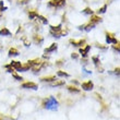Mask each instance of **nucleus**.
Returning <instances> with one entry per match:
<instances>
[{"instance_id":"f257e3e1","label":"nucleus","mask_w":120,"mask_h":120,"mask_svg":"<svg viewBox=\"0 0 120 120\" xmlns=\"http://www.w3.org/2000/svg\"><path fill=\"white\" fill-rule=\"evenodd\" d=\"M41 106H43L44 108H46V109H48V110L56 111V110H58L59 103H58V101L54 97V96H49V97H47L46 99L43 101Z\"/></svg>"},{"instance_id":"f03ea898","label":"nucleus","mask_w":120,"mask_h":120,"mask_svg":"<svg viewBox=\"0 0 120 120\" xmlns=\"http://www.w3.org/2000/svg\"><path fill=\"white\" fill-rule=\"evenodd\" d=\"M47 6L49 8H62L66 6V0H49Z\"/></svg>"},{"instance_id":"7ed1b4c3","label":"nucleus","mask_w":120,"mask_h":120,"mask_svg":"<svg viewBox=\"0 0 120 120\" xmlns=\"http://www.w3.org/2000/svg\"><path fill=\"white\" fill-rule=\"evenodd\" d=\"M106 43H107V44H117V43H119V41L115 37L114 33L106 32Z\"/></svg>"},{"instance_id":"20e7f679","label":"nucleus","mask_w":120,"mask_h":120,"mask_svg":"<svg viewBox=\"0 0 120 120\" xmlns=\"http://www.w3.org/2000/svg\"><path fill=\"white\" fill-rule=\"evenodd\" d=\"M61 29H62V24H61V23H60V24H58L57 26L50 25V30H49V33H50V35H52L54 37H56L58 33L61 31Z\"/></svg>"},{"instance_id":"39448f33","label":"nucleus","mask_w":120,"mask_h":120,"mask_svg":"<svg viewBox=\"0 0 120 120\" xmlns=\"http://www.w3.org/2000/svg\"><path fill=\"white\" fill-rule=\"evenodd\" d=\"M69 43L72 46H74V47H82V46H84L86 43L85 38H83V39H80V41H75V39H70Z\"/></svg>"},{"instance_id":"423d86ee","label":"nucleus","mask_w":120,"mask_h":120,"mask_svg":"<svg viewBox=\"0 0 120 120\" xmlns=\"http://www.w3.org/2000/svg\"><path fill=\"white\" fill-rule=\"evenodd\" d=\"M81 86H82V89L84 90V91H92V90L94 89V83L92 82L91 80H89V81L83 82L82 84H81Z\"/></svg>"},{"instance_id":"0eeeda50","label":"nucleus","mask_w":120,"mask_h":120,"mask_svg":"<svg viewBox=\"0 0 120 120\" xmlns=\"http://www.w3.org/2000/svg\"><path fill=\"white\" fill-rule=\"evenodd\" d=\"M90 50H91V45H85L84 47H81V48H80V54L82 55L83 58H86V57H87V54H89Z\"/></svg>"},{"instance_id":"6e6552de","label":"nucleus","mask_w":120,"mask_h":120,"mask_svg":"<svg viewBox=\"0 0 120 120\" xmlns=\"http://www.w3.org/2000/svg\"><path fill=\"white\" fill-rule=\"evenodd\" d=\"M23 89H31V90H37V84L34 82H24L22 83Z\"/></svg>"},{"instance_id":"1a4fd4ad","label":"nucleus","mask_w":120,"mask_h":120,"mask_svg":"<svg viewBox=\"0 0 120 120\" xmlns=\"http://www.w3.org/2000/svg\"><path fill=\"white\" fill-rule=\"evenodd\" d=\"M57 49H58V44H57V43H52V44H51L48 48H45L44 52H45V54H50V52L56 51Z\"/></svg>"},{"instance_id":"9d476101","label":"nucleus","mask_w":120,"mask_h":120,"mask_svg":"<svg viewBox=\"0 0 120 120\" xmlns=\"http://www.w3.org/2000/svg\"><path fill=\"white\" fill-rule=\"evenodd\" d=\"M101 21H103V19H101V16H99V14L98 15H95V14H92L91 15V19H90V22L93 23V24H97V23H101Z\"/></svg>"},{"instance_id":"9b49d317","label":"nucleus","mask_w":120,"mask_h":120,"mask_svg":"<svg viewBox=\"0 0 120 120\" xmlns=\"http://www.w3.org/2000/svg\"><path fill=\"white\" fill-rule=\"evenodd\" d=\"M41 63V60L39 59V58H36V59H33V60H29L27 61V64H29L30 67H31V69L33 68V67H36V66H39Z\"/></svg>"},{"instance_id":"f8f14e48","label":"nucleus","mask_w":120,"mask_h":120,"mask_svg":"<svg viewBox=\"0 0 120 120\" xmlns=\"http://www.w3.org/2000/svg\"><path fill=\"white\" fill-rule=\"evenodd\" d=\"M33 41H34L35 44L41 45V44H43V41H44V38H43V36H41V35L35 34L34 36H33Z\"/></svg>"},{"instance_id":"ddd939ff","label":"nucleus","mask_w":120,"mask_h":120,"mask_svg":"<svg viewBox=\"0 0 120 120\" xmlns=\"http://www.w3.org/2000/svg\"><path fill=\"white\" fill-rule=\"evenodd\" d=\"M10 66L12 67L14 70H18L19 68H21L22 63H21V61H15V60H12V61L10 62Z\"/></svg>"},{"instance_id":"4468645a","label":"nucleus","mask_w":120,"mask_h":120,"mask_svg":"<svg viewBox=\"0 0 120 120\" xmlns=\"http://www.w3.org/2000/svg\"><path fill=\"white\" fill-rule=\"evenodd\" d=\"M95 27V24L93 23L89 22L87 24H83V31H86V32H90L91 30H93Z\"/></svg>"},{"instance_id":"2eb2a0df","label":"nucleus","mask_w":120,"mask_h":120,"mask_svg":"<svg viewBox=\"0 0 120 120\" xmlns=\"http://www.w3.org/2000/svg\"><path fill=\"white\" fill-rule=\"evenodd\" d=\"M0 36H11V32L7 27H2L0 30Z\"/></svg>"},{"instance_id":"dca6fc26","label":"nucleus","mask_w":120,"mask_h":120,"mask_svg":"<svg viewBox=\"0 0 120 120\" xmlns=\"http://www.w3.org/2000/svg\"><path fill=\"white\" fill-rule=\"evenodd\" d=\"M41 80L43 82H52V81H56L57 78L55 75H49V76H44V78H41Z\"/></svg>"},{"instance_id":"f3484780","label":"nucleus","mask_w":120,"mask_h":120,"mask_svg":"<svg viewBox=\"0 0 120 120\" xmlns=\"http://www.w3.org/2000/svg\"><path fill=\"white\" fill-rule=\"evenodd\" d=\"M9 57H13V56H19V50L16 48H10L9 49Z\"/></svg>"},{"instance_id":"a211bd4d","label":"nucleus","mask_w":120,"mask_h":120,"mask_svg":"<svg viewBox=\"0 0 120 120\" xmlns=\"http://www.w3.org/2000/svg\"><path fill=\"white\" fill-rule=\"evenodd\" d=\"M67 90L69 92H71V93H80V89H78L74 85H68L67 86Z\"/></svg>"},{"instance_id":"6ab92c4d","label":"nucleus","mask_w":120,"mask_h":120,"mask_svg":"<svg viewBox=\"0 0 120 120\" xmlns=\"http://www.w3.org/2000/svg\"><path fill=\"white\" fill-rule=\"evenodd\" d=\"M36 19H37L38 21H39V22H41V23H43V24H45V25H47V24H48V20L46 19L45 16L41 15V14H38V15H37V18H36Z\"/></svg>"},{"instance_id":"aec40b11","label":"nucleus","mask_w":120,"mask_h":120,"mask_svg":"<svg viewBox=\"0 0 120 120\" xmlns=\"http://www.w3.org/2000/svg\"><path fill=\"white\" fill-rule=\"evenodd\" d=\"M37 15H38V12H37V11H35V10H33V11H30V12H29L30 20H35L36 18H37Z\"/></svg>"},{"instance_id":"412c9836","label":"nucleus","mask_w":120,"mask_h":120,"mask_svg":"<svg viewBox=\"0 0 120 120\" xmlns=\"http://www.w3.org/2000/svg\"><path fill=\"white\" fill-rule=\"evenodd\" d=\"M31 69V67L26 63V64H22L21 66V68H19V69L16 70V71H20V72H24V71H29V70Z\"/></svg>"},{"instance_id":"4be33fe9","label":"nucleus","mask_w":120,"mask_h":120,"mask_svg":"<svg viewBox=\"0 0 120 120\" xmlns=\"http://www.w3.org/2000/svg\"><path fill=\"white\" fill-rule=\"evenodd\" d=\"M68 33H69V30H68V29H66V30L61 29V31H60L59 33H58V34H57V36H56V37H57V38H59V37H62V36H66V35L68 34Z\"/></svg>"},{"instance_id":"5701e85b","label":"nucleus","mask_w":120,"mask_h":120,"mask_svg":"<svg viewBox=\"0 0 120 120\" xmlns=\"http://www.w3.org/2000/svg\"><path fill=\"white\" fill-rule=\"evenodd\" d=\"M62 85H64V81L63 80H59V81H55L54 83H51V86L52 87H56V86H62Z\"/></svg>"},{"instance_id":"b1692460","label":"nucleus","mask_w":120,"mask_h":120,"mask_svg":"<svg viewBox=\"0 0 120 120\" xmlns=\"http://www.w3.org/2000/svg\"><path fill=\"white\" fill-rule=\"evenodd\" d=\"M57 75H58V76H61V78H69L70 74H69V73H67L66 71L59 70V71H57Z\"/></svg>"},{"instance_id":"393cba45","label":"nucleus","mask_w":120,"mask_h":120,"mask_svg":"<svg viewBox=\"0 0 120 120\" xmlns=\"http://www.w3.org/2000/svg\"><path fill=\"white\" fill-rule=\"evenodd\" d=\"M83 14H85V15H92V14H94V12H93V10L91 9V8H85V9L82 11Z\"/></svg>"},{"instance_id":"a878e982","label":"nucleus","mask_w":120,"mask_h":120,"mask_svg":"<svg viewBox=\"0 0 120 120\" xmlns=\"http://www.w3.org/2000/svg\"><path fill=\"white\" fill-rule=\"evenodd\" d=\"M106 10H107V4H104L101 9L97 10V14H103V13L106 12Z\"/></svg>"},{"instance_id":"bb28decb","label":"nucleus","mask_w":120,"mask_h":120,"mask_svg":"<svg viewBox=\"0 0 120 120\" xmlns=\"http://www.w3.org/2000/svg\"><path fill=\"white\" fill-rule=\"evenodd\" d=\"M92 60H93V62L95 63V66L96 67H97L98 64H99V62H101V61H99V58L96 57V56H93V57H92Z\"/></svg>"},{"instance_id":"cd10ccee","label":"nucleus","mask_w":120,"mask_h":120,"mask_svg":"<svg viewBox=\"0 0 120 120\" xmlns=\"http://www.w3.org/2000/svg\"><path fill=\"white\" fill-rule=\"evenodd\" d=\"M12 76H13V78H14L15 80H18V81H22V80H23L22 76L19 75V74H16L15 72H13V73H12Z\"/></svg>"},{"instance_id":"c85d7f7f","label":"nucleus","mask_w":120,"mask_h":120,"mask_svg":"<svg viewBox=\"0 0 120 120\" xmlns=\"http://www.w3.org/2000/svg\"><path fill=\"white\" fill-rule=\"evenodd\" d=\"M22 41H23V44L25 45V46H27V47H29L30 45H31V41H30L26 37H23V38H22Z\"/></svg>"},{"instance_id":"c756f323","label":"nucleus","mask_w":120,"mask_h":120,"mask_svg":"<svg viewBox=\"0 0 120 120\" xmlns=\"http://www.w3.org/2000/svg\"><path fill=\"white\" fill-rule=\"evenodd\" d=\"M8 9V7L3 6V1H0V12H2V11H6Z\"/></svg>"},{"instance_id":"7c9ffc66","label":"nucleus","mask_w":120,"mask_h":120,"mask_svg":"<svg viewBox=\"0 0 120 120\" xmlns=\"http://www.w3.org/2000/svg\"><path fill=\"white\" fill-rule=\"evenodd\" d=\"M95 45H96V47L99 48V49H103V50L107 49V46H104V45H101V44H95Z\"/></svg>"},{"instance_id":"2f4dec72","label":"nucleus","mask_w":120,"mask_h":120,"mask_svg":"<svg viewBox=\"0 0 120 120\" xmlns=\"http://www.w3.org/2000/svg\"><path fill=\"white\" fill-rule=\"evenodd\" d=\"M112 48H114L115 50L117 51V52H119L120 51V47H119V43H117V44H115L114 46H112Z\"/></svg>"},{"instance_id":"473e14b6","label":"nucleus","mask_w":120,"mask_h":120,"mask_svg":"<svg viewBox=\"0 0 120 120\" xmlns=\"http://www.w3.org/2000/svg\"><path fill=\"white\" fill-rule=\"evenodd\" d=\"M30 0H18V4H26L29 3Z\"/></svg>"},{"instance_id":"72a5a7b5","label":"nucleus","mask_w":120,"mask_h":120,"mask_svg":"<svg viewBox=\"0 0 120 120\" xmlns=\"http://www.w3.org/2000/svg\"><path fill=\"white\" fill-rule=\"evenodd\" d=\"M71 58H72V59H78V58H79V55L76 54V52H72V54H71Z\"/></svg>"},{"instance_id":"f704fd0d","label":"nucleus","mask_w":120,"mask_h":120,"mask_svg":"<svg viewBox=\"0 0 120 120\" xmlns=\"http://www.w3.org/2000/svg\"><path fill=\"white\" fill-rule=\"evenodd\" d=\"M63 62H64V60H58L57 62H56V66H58V67L62 66V64H63Z\"/></svg>"},{"instance_id":"c9c22d12","label":"nucleus","mask_w":120,"mask_h":120,"mask_svg":"<svg viewBox=\"0 0 120 120\" xmlns=\"http://www.w3.org/2000/svg\"><path fill=\"white\" fill-rule=\"evenodd\" d=\"M119 67H117V68H116V69H115V73H116V74H117V75H119Z\"/></svg>"},{"instance_id":"e433bc0d","label":"nucleus","mask_w":120,"mask_h":120,"mask_svg":"<svg viewBox=\"0 0 120 120\" xmlns=\"http://www.w3.org/2000/svg\"><path fill=\"white\" fill-rule=\"evenodd\" d=\"M0 18H1V13H0Z\"/></svg>"},{"instance_id":"4c0bfd02","label":"nucleus","mask_w":120,"mask_h":120,"mask_svg":"<svg viewBox=\"0 0 120 120\" xmlns=\"http://www.w3.org/2000/svg\"><path fill=\"white\" fill-rule=\"evenodd\" d=\"M0 49H1V45H0Z\"/></svg>"},{"instance_id":"58836bf2","label":"nucleus","mask_w":120,"mask_h":120,"mask_svg":"<svg viewBox=\"0 0 120 120\" xmlns=\"http://www.w3.org/2000/svg\"><path fill=\"white\" fill-rule=\"evenodd\" d=\"M38 1H39V0H38Z\"/></svg>"},{"instance_id":"ea45409f","label":"nucleus","mask_w":120,"mask_h":120,"mask_svg":"<svg viewBox=\"0 0 120 120\" xmlns=\"http://www.w3.org/2000/svg\"><path fill=\"white\" fill-rule=\"evenodd\" d=\"M0 120H1V119H0Z\"/></svg>"}]
</instances>
